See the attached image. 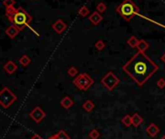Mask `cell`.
<instances>
[{
  "label": "cell",
  "mask_w": 165,
  "mask_h": 139,
  "mask_svg": "<svg viewBox=\"0 0 165 139\" xmlns=\"http://www.w3.org/2000/svg\"><path fill=\"white\" fill-rule=\"evenodd\" d=\"M158 66L144 52L138 51L122 66V71L142 87L154 73L158 72Z\"/></svg>",
  "instance_id": "1"
},
{
  "label": "cell",
  "mask_w": 165,
  "mask_h": 139,
  "mask_svg": "<svg viewBox=\"0 0 165 139\" xmlns=\"http://www.w3.org/2000/svg\"><path fill=\"white\" fill-rule=\"evenodd\" d=\"M116 12L119 14L125 21H130L134 15H140L138 6L132 0H123L116 8Z\"/></svg>",
  "instance_id": "2"
},
{
  "label": "cell",
  "mask_w": 165,
  "mask_h": 139,
  "mask_svg": "<svg viewBox=\"0 0 165 139\" xmlns=\"http://www.w3.org/2000/svg\"><path fill=\"white\" fill-rule=\"evenodd\" d=\"M9 20L11 21V23H13V25L18 27L21 31L25 26H28V24L32 21V17L22 7H20L17 9V12L11 18H9Z\"/></svg>",
  "instance_id": "3"
},
{
  "label": "cell",
  "mask_w": 165,
  "mask_h": 139,
  "mask_svg": "<svg viewBox=\"0 0 165 139\" xmlns=\"http://www.w3.org/2000/svg\"><path fill=\"white\" fill-rule=\"evenodd\" d=\"M73 84L81 91H86L94 84V80L89 73L82 72L75 77L73 80Z\"/></svg>",
  "instance_id": "4"
},
{
  "label": "cell",
  "mask_w": 165,
  "mask_h": 139,
  "mask_svg": "<svg viewBox=\"0 0 165 139\" xmlns=\"http://www.w3.org/2000/svg\"><path fill=\"white\" fill-rule=\"evenodd\" d=\"M17 96H16L8 87H4L0 91V105L3 108L7 109L17 101Z\"/></svg>",
  "instance_id": "5"
},
{
  "label": "cell",
  "mask_w": 165,
  "mask_h": 139,
  "mask_svg": "<svg viewBox=\"0 0 165 139\" xmlns=\"http://www.w3.org/2000/svg\"><path fill=\"white\" fill-rule=\"evenodd\" d=\"M100 82L107 90H109L110 92H112L113 90L120 84L121 79L117 77L113 72H108L106 75L101 78Z\"/></svg>",
  "instance_id": "6"
},
{
  "label": "cell",
  "mask_w": 165,
  "mask_h": 139,
  "mask_svg": "<svg viewBox=\"0 0 165 139\" xmlns=\"http://www.w3.org/2000/svg\"><path fill=\"white\" fill-rule=\"evenodd\" d=\"M30 118L32 119L36 124H39L40 122L43 121V119L46 117V112L40 107V106H36L29 113Z\"/></svg>",
  "instance_id": "7"
},
{
  "label": "cell",
  "mask_w": 165,
  "mask_h": 139,
  "mask_svg": "<svg viewBox=\"0 0 165 139\" xmlns=\"http://www.w3.org/2000/svg\"><path fill=\"white\" fill-rule=\"evenodd\" d=\"M52 28L53 29V31L57 34H62L63 32L66 30L67 28V24L62 20H56L52 25Z\"/></svg>",
  "instance_id": "8"
},
{
  "label": "cell",
  "mask_w": 165,
  "mask_h": 139,
  "mask_svg": "<svg viewBox=\"0 0 165 139\" xmlns=\"http://www.w3.org/2000/svg\"><path fill=\"white\" fill-rule=\"evenodd\" d=\"M89 20L91 22V24H93L94 26H97V25H99V23L103 20V15H102V14L95 11V12H93L90 15H89Z\"/></svg>",
  "instance_id": "9"
},
{
  "label": "cell",
  "mask_w": 165,
  "mask_h": 139,
  "mask_svg": "<svg viewBox=\"0 0 165 139\" xmlns=\"http://www.w3.org/2000/svg\"><path fill=\"white\" fill-rule=\"evenodd\" d=\"M146 132H147V133L150 135L151 137H155L156 135L159 133L160 129H159V128L158 126L154 124V123H151V124L147 127Z\"/></svg>",
  "instance_id": "10"
},
{
  "label": "cell",
  "mask_w": 165,
  "mask_h": 139,
  "mask_svg": "<svg viewBox=\"0 0 165 139\" xmlns=\"http://www.w3.org/2000/svg\"><path fill=\"white\" fill-rule=\"evenodd\" d=\"M17 69H18V66L13 61H8L4 65V71L8 73V75H13V73L17 71Z\"/></svg>",
  "instance_id": "11"
},
{
  "label": "cell",
  "mask_w": 165,
  "mask_h": 139,
  "mask_svg": "<svg viewBox=\"0 0 165 139\" xmlns=\"http://www.w3.org/2000/svg\"><path fill=\"white\" fill-rule=\"evenodd\" d=\"M60 105H61L63 108H65V109H69V108H71L72 106L74 105V101H73L70 97L66 96V97L63 98V99H61V101H60Z\"/></svg>",
  "instance_id": "12"
},
{
  "label": "cell",
  "mask_w": 165,
  "mask_h": 139,
  "mask_svg": "<svg viewBox=\"0 0 165 139\" xmlns=\"http://www.w3.org/2000/svg\"><path fill=\"white\" fill-rule=\"evenodd\" d=\"M20 31L21 30L18 27H16L15 25H11V26H9V27L6 29L5 33H6V35L8 37H10L11 39H14L16 36H17L20 33Z\"/></svg>",
  "instance_id": "13"
},
{
  "label": "cell",
  "mask_w": 165,
  "mask_h": 139,
  "mask_svg": "<svg viewBox=\"0 0 165 139\" xmlns=\"http://www.w3.org/2000/svg\"><path fill=\"white\" fill-rule=\"evenodd\" d=\"M131 117H132V126L134 128H138L144 122L143 117L139 113H134Z\"/></svg>",
  "instance_id": "14"
},
{
  "label": "cell",
  "mask_w": 165,
  "mask_h": 139,
  "mask_svg": "<svg viewBox=\"0 0 165 139\" xmlns=\"http://www.w3.org/2000/svg\"><path fill=\"white\" fill-rule=\"evenodd\" d=\"M137 48H138V51L145 53L149 48H150V45H149L145 40H140L137 46Z\"/></svg>",
  "instance_id": "15"
},
{
  "label": "cell",
  "mask_w": 165,
  "mask_h": 139,
  "mask_svg": "<svg viewBox=\"0 0 165 139\" xmlns=\"http://www.w3.org/2000/svg\"><path fill=\"white\" fill-rule=\"evenodd\" d=\"M94 107H95V104H94L93 102L90 101V100L85 101V102H84V104H83V108H84V110H85V112H88V113L91 112V111L94 109Z\"/></svg>",
  "instance_id": "16"
},
{
  "label": "cell",
  "mask_w": 165,
  "mask_h": 139,
  "mask_svg": "<svg viewBox=\"0 0 165 139\" xmlns=\"http://www.w3.org/2000/svg\"><path fill=\"white\" fill-rule=\"evenodd\" d=\"M78 15H79L80 17H82V18L88 17V15H89V9L85 5H83L79 9V11H78Z\"/></svg>",
  "instance_id": "17"
},
{
  "label": "cell",
  "mask_w": 165,
  "mask_h": 139,
  "mask_svg": "<svg viewBox=\"0 0 165 139\" xmlns=\"http://www.w3.org/2000/svg\"><path fill=\"white\" fill-rule=\"evenodd\" d=\"M19 62H20V64L21 65V66H23V67H27L28 65L30 64V62H31V60H30V58L29 57L26 55V54H23L21 58L19 59Z\"/></svg>",
  "instance_id": "18"
},
{
  "label": "cell",
  "mask_w": 165,
  "mask_h": 139,
  "mask_svg": "<svg viewBox=\"0 0 165 139\" xmlns=\"http://www.w3.org/2000/svg\"><path fill=\"white\" fill-rule=\"evenodd\" d=\"M121 123H122V125H123L124 127H126V128L131 127V126H132V117L127 114V115H125V116L122 117Z\"/></svg>",
  "instance_id": "19"
},
{
  "label": "cell",
  "mask_w": 165,
  "mask_h": 139,
  "mask_svg": "<svg viewBox=\"0 0 165 139\" xmlns=\"http://www.w3.org/2000/svg\"><path fill=\"white\" fill-rule=\"evenodd\" d=\"M139 41H140V40H138L135 36H131V37L127 40L126 43H127V45H128L130 47L135 48V47H137V46H138Z\"/></svg>",
  "instance_id": "20"
},
{
  "label": "cell",
  "mask_w": 165,
  "mask_h": 139,
  "mask_svg": "<svg viewBox=\"0 0 165 139\" xmlns=\"http://www.w3.org/2000/svg\"><path fill=\"white\" fill-rule=\"evenodd\" d=\"M67 73L69 76L71 77H75V76H78V73H79V70L78 68H76L75 66H71L68 70H67Z\"/></svg>",
  "instance_id": "21"
},
{
  "label": "cell",
  "mask_w": 165,
  "mask_h": 139,
  "mask_svg": "<svg viewBox=\"0 0 165 139\" xmlns=\"http://www.w3.org/2000/svg\"><path fill=\"white\" fill-rule=\"evenodd\" d=\"M94 46H95V48L98 51H102L105 48L106 45L102 40H98V41H96V42H95V44H94Z\"/></svg>",
  "instance_id": "22"
},
{
  "label": "cell",
  "mask_w": 165,
  "mask_h": 139,
  "mask_svg": "<svg viewBox=\"0 0 165 139\" xmlns=\"http://www.w3.org/2000/svg\"><path fill=\"white\" fill-rule=\"evenodd\" d=\"M57 137V139H70V136L64 132L63 129H60L59 132L57 133L54 134Z\"/></svg>",
  "instance_id": "23"
},
{
  "label": "cell",
  "mask_w": 165,
  "mask_h": 139,
  "mask_svg": "<svg viewBox=\"0 0 165 139\" xmlns=\"http://www.w3.org/2000/svg\"><path fill=\"white\" fill-rule=\"evenodd\" d=\"M89 137L90 139H98L100 137V132H99V130L98 129H91L89 133Z\"/></svg>",
  "instance_id": "24"
},
{
  "label": "cell",
  "mask_w": 165,
  "mask_h": 139,
  "mask_svg": "<svg viewBox=\"0 0 165 139\" xmlns=\"http://www.w3.org/2000/svg\"><path fill=\"white\" fill-rule=\"evenodd\" d=\"M107 10V5L104 2H100L96 5V11L100 14H103Z\"/></svg>",
  "instance_id": "25"
},
{
  "label": "cell",
  "mask_w": 165,
  "mask_h": 139,
  "mask_svg": "<svg viewBox=\"0 0 165 139\" xmlns=\"http://www.w3.org/2000/svg\"><path fill=\"white\" fill-rule=\"evenodd\" d=\"M16 12H17V9L14 8V7H11V8H8V9H6V15L8 17V19L11 18Z\"/></svg>",
  "instance_id": "26"
},
{
  "label": "cell",
  "mask_w": 165,
  "mask_h": 139,
  "mask_svg": "<svg viewBox=\"0 0 165 139\" xmlns=\"http://www.w3.org/2000/svg\"><path fill=\"white\" fill-rule=\"evenodd\" d=\"M15 4H16L15 0H4V1H3V5L5 6L6 9H8V8H11V7H14Z\"/></svg>",
  "instance_id": "27"
},
{
  "label": "cell",
  "mask_w": 165,
  "mask_h": 139,
  "mask_svg": "<svg viewBox=\"0 0 165 139\" xmlns=\"http://www.w3.org/2000/svg\"><path fill=\"white\" fill-rule=\"evenodd\" d=\"M156 86L159 89H164L165 88V79L164 78H159L156 81Z\"/></svg>",
  "instance_id": "28"
},
{
  "label": "cell",
  "mask_w": 165,
  "mask_h": 139,
  "mask_svg": "<svg viewBox=\"0 0 165 139\" xmlns=\"http://www.w3.org/2000/svg\"><path fill=\"white\" fill-rule=\"evenodd\" d=\"M30 139H43V138H42L41 136H39L38 134H34V135H33L32 137H31Z\"/></svg>",
  "instance_id": "29"
},
{
  "label": "cell",
  "mask_w": 165,
  "mask_h": 139,
  "mask_svg": "<svg viewBox=\"0 0 165 139\" xmlns=\"http://www.w3.org/2000/svg\"><path fill=\"white\" fill-rule=\"evenodd\" d=\"M160 60H161V61L165 64V53H164V54L160 57Z\"/></svg>",
  "instance_id": "30"
},
{
  "label": "cell",
  "mask_w": 165,
  "mask_h": 139,
  "mask_svg": "<svg viewBox=\"0 0 165 139\" xmlns=\"http://www.w3.org/2000/svg\"><path fill=\"white\" fill-rule=\"evenodd\" d=\"M48 139H57V137H56V135H54V134H53V135L50 136V137H49Z\"/></svg>",
  "instance_id": "31"
},
{
  "label": "cell",
  "mask_w": 165,
  "mask_h": 139,
  "mask_svg": "<svg viewBox=\"0 0 165 139\" xmlns=\"http://www.w3.org/2000/svg\"><path fill=\"white\" fill-rule=\"evenodd\" d=\"M160 139H165V134H163L162 136H161V138Z\"/></svg>",
  "instance_id": "32"
}]
</instances>
